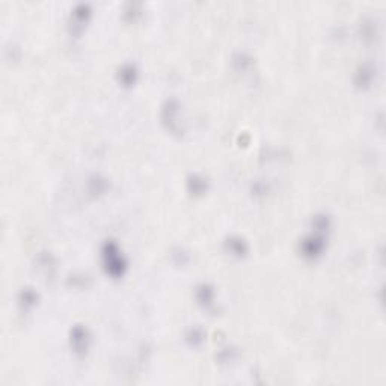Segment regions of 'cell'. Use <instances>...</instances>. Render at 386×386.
<instances>
[{
    "instance_id": "cell-13",
    "label": "cell",
    "mask_w": 386,
    "mask_h": 386,
    "mask_svg": "<svg viewBox=\"0 0 386 386\" xmlns=\"http://www.w3.org/2000/svg\"><path fill=\"white\" fill-rule=\"evenodd\" d=\"M39 265H41V269H44L47 273H50V269H55V262H53L52 255H48V254L41 255L39 257Z\"/></svg>"
},
{
    "instance_id": "cell-10",
    "label": "cell",
    "mask_w": 386,
    "mask_h": 386,
    "mask_svg": "<svg viewBox=\"0 0 386 386\" xmlns=\"http://www.w3.org/2000/svg\"><path fill=\"white\" fill-rule=\"evenodd\" d=\"M196 297L199 300V303H202L204 306H210L214 300V291L210 285H201L198 287V291H196Z\"/></svg>"
},
{
    "instance_id": "cell-5",
    "label": "cell",
    "mask_w": 386,
    "mask_h": 386,
    "mask_svg": "<svg viewBox=\"0 0 386 386\" xmlns=\"http://www.w3.org/2000/svg\"><path fill=\"white\" fill-rule=\"evenodd\" d=\"M89 6L85 3L77 5L74 9L71 11V18H72V26H74L76 31L82 29V26L86 23V20L89 18Z\"/></svg>"
},
{
    "instance_id": "cell-3",
    "label": "cell",
    "mask_w": 386,
    "mask_h": 386,
    "mask_svg": "<svg viewBox=\"0 0 386 386\" xmlns=\"http://www.w3.org/2000/svg\"><path fill=\"white\" fill-rule=\"evenodd\" d=\"M323 249H324V238L320 235V232L306 237L302 243L303 255H306L308 258H316L322 255Z\"/></svg>"
},
{
    "instance_id": "cell-7",
    "label": "cell",
    "mask_w": 386,
    "mask_h": 386,
    "mask_svg": "<svg viewBox=\"0 0 386 386\" xmlns=\"http://www.w3.org/2000/svg\"><path fill=\"white\" fill-rule=\"evenodd\" d=\"M38 302V294L33 291L32 288H23L18 294V303L23 309H31L36 305Z\"/></svg>"
},
{
    "instance_id": "cell-14",
    "label": "cell",
    "mask_w": 386,
    "mask_h": 386,
    "mask_svg": "<svg viewBox=\"0 0 386 386\" xmlns=\"http://www.w3.org/2000/svg\"><path fill=\"white\" fill-rule=\"evenodd\" d=\"M235 357V350L234 349H224L222 353L219 354V360L221 362H229Z\"/></svg>"
},
{
    "instance_id": "cell-15",
    "label": "cell",
    "mask_w": 386,
    "mask_h": 386,
    "mask_svg": "<svg viewBox=\"0 0 386 386\" xmlns=\"http://www.w3.org/2000/svg\"><path fill=\"white\" fill-rule=\"evenodd\" d=\"M359 76H360V82H359V83H364V85L370 83V79L373 77L371 71L367 69V68H362V69L359 71Z\"/></svg>"
},
{
    "instance_id": "cell-4",
    "label": "cell",
    "mask_w": 386,
    "mask_h": 386,
    "mask_svg": "<svg viewBox=\"0 0 386 386\" xmlns=\"http://www.w3.org/2000/svg\"><path fill=\"white\" fill-rule=\"evenodd\" d=\"M178 103L175 100H169L164 106H163V119L164 123L167 124V129L178 133L180 131V124H178Z\"/></svg>"
},
{
    "instance_id": "cell-12",
    "label": "cell",
    "mask_w": 386,
    "mask_h": 386,
    "mask_svg": "<svg viewBox=\"0 0 386 386\" xmlns=\"http://www.w3.org/2000/svg\"><path fill=\"white\" fill-rule=\"evenodd\" d=\"M89 186H91V192L92 193H101V192H104L106 190V181L104 180H101V178H98V177H95V178H92L91 181H89Z\"/></svg>"
},
{
    "instance_id": "cell-8",
    "label": "cell",
    "mask_w": 386,
    "mask_h": 386,
    "mask_svg": "<svg viewBox=\"0 0 386 386\" xmlns=\"http://www.w3.org/2000/svg\"><path fill=\"white\" fill-rule=\"evenodd\" d=\"M226 246H228V249H229L234 255H238V257H243V255H246V252H248V246H246V243H245V240H241L240 237H231V238H228Z\"/></svg>"
},
{
    "instance_id": "cell-1",
    "label": "cell",
    "mask_w": 386,
    "mask_h": 386,
    "mask_svg": "<svg viewBox=\"0 0 386 386\" xmlns=\"http://www.w3.org/2000/svg\"><path fill=\"white\" fill-rule=\"evenodd\" d=\"M101 254H103V264L106 272L113 278L123 276L127 269V261L123 257V254H121L118 245L113 243V241H107L103 246Z\"/></svg>"
},
{
    "instance_id": "cell-6",
    "label": "cell",
    "mask_w": 386,
    "mask_h": 386,
    "mask_svg": "<svg viewBox=\"0 0 386 386\" xmlns=\"http://www.w3.org/2000/svg\"><path fill=\"white\" fill-rule=\"evenodd\" d=\"M118 79L119 82L123 83L124 86H131L134 85L136 79H137V69L133 64H126L121 66L119 72H118Z\"/></svg>"
},
{
    "instance_id": "cell-2",
    "label": "cell",
    "mask_w": 386,
    "mask_h": 386,
    "mask_svg": "<svg viewBox=\"0 0 386 386\" xmlns=\"http://www.w3.org/2000/svg\"><path fill=\"white\" fill-rule=\"evenodd\" d=\"M71 347L79 356L86 354L89 349V335L83 326H74L71 329Z\"/></svg>"
},
{
    "instance_id": "cell-11",
    "label": "cell",
    "mask_w": 386,
    "mask_h": 386,
    "mask_svg": "<svg viewBox=\"0 0 386 386\" xmlns=\"http://www.w3.org/2000/svg\"><path fill=\"white\" fill-rule=\"evenodd\" d=\"M204 332L199 329V327H192L189 329V332L186 333V340L190 346L193 347H198L204 343Z\"/></svg>"
},
{
    "instance_id": "cell-9",
    "label": "cell",
    "mask_w": 386,
    "mask_h": 386,
    "mask_svg": "<svg viewBox=\"0 0 386 386\" xmlns=\"http://www.w3.org/2000/svg\"><path fill=\"white\" fill-rule=\"evenodd\" d=\"M187 187L193 195H202V193L207 190V181L199 175H193V177L189 178Z\"/></svg>"
}]
</instances>
